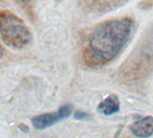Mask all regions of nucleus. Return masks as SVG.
<instances>
[{"label": "nucleus", "mask_w": 153, "mask_h": 138, "mask_svg": "<svg viewBox=\"0 0 153 138\" xmlns=\"http://www.w3.org/2000/svg\"><path fill=\"white\" fill-rule=\"evenodd\" d=\"M135 26L136 21L131 16L111 18L95 25L84 41V62L98 67L114 61L128 45Z\"/></svg>", "instance_id": "nucleus-1"}, {"label": "nucleus", "mask_w": 153, "mask_h": 138, "mask_svg": "<svg viewBox=\"0 0 153 138\" xmlns=\"http://www.w3.org/2000/svg\"><path fill=\"white\" fill-rule=\"evenodd\" d=\"M0 39L14 49L27 47L33 35L25 21L8 9H0Z\"/></svg>", "instance_id": "nucleus-2"}, {"label": "nucleus", "mask_w": 153, "mask_h": 138, "mask_svg": "<svg viewBox=\"0 0 153 138\" xmlns=\"http://www.w3.org/2000/svg\"><path fill=\"white\" fill-rule=\"evenodd\" d=\"M129 63L133 67L138 64L140 68L153 66V25L144 34L143 40L134 51V55L131 56Z\"/></svg>", "instance_id": "nucleus-3"}, {"label": "nucleus", "mask_w": 153, "mask_h": 138, "mask_svg": "<svg viewBox=\"0 0 153 138\" xmlns=\"http://www.w3.org/2000/svg\"><path fill=\"white\" fill-rule=\"evenodd\" d=\"M73 112V107L69 104L61 106L58 110L49 113H43L35 116L32 118V124L33 127L37 130L46 129L56 123L66 119L71 116Z\"/></svg>", "instance_id": "nucleus-4"}, {"label": "nucleus", "mask_w": 153, "mask_h": 138, "mask_svg": "<svg viewBox=\"0 0 153 138\" xmlns=\"http://www.w3.org/2000/svg\"><path fill=\"white\" fill-rule=\"evenodd\" d=\"M130 0H79L82 10L92 15H104L118 9Z\"/></svg>", "instance_id": "nucleus-5"}, {"label": "nucleus", "mask_w": 153, "mask_h": 138, "mask_svg": "<svg viewBox=\"0 0 153 138\" xmlns=\"http://www.w3.org/2000/svg\"><path fill=\"white\" fill-rule=\"evenodd\" d=\"M131 134L137 138H148L153 134V116H147L135 120L130 126Z\"/></svg>", "instance_id": "nucleus-6"}, {"label": "nucleus", "mask_w": 153, "mask_h": 138, "mask_svg": "<svg viewBox=\"0 0 153 138\" xmlns=\"http://www.w3.org/2000/svg\"><path fill=\"white\" fill-rule=\"evenodd\" d=\"M120 110V101L115 95H110L102 100L97 106V111L105 116H111Z\"/></svg>", "instance_id": "nucleus-7"}, {"label": "nucleus", "mask_w": 153, "mask_h": 138, "mask_svg": "<svg viewBox=\"0 0 153 138\" xmlns=\"http://www.w3.org/2000/svg\"><path fill=\"white\" fill-rule=\"evenodd\" d=\"M14 1L22 7H27L33 4L34 0H14Z\"/></svg>", "instance_id": "nucleus-8"}, {"label": "nucleus", "mask_w": 153, "mask_h": 138, "mask_svg": "<svg viewBox=\"0 0 153 138\" xmlns=\"http://www.w3.org/2000/svg\"><path fill=\"white\" fill-rule=\"evenodd\" d=\"M141 7L143 8H148V7H153V0H144V1L141 3Z\"/></svg>", "instance_id": "nucleus-9"}, {"label": "nucleus", "mask_w": 153, "mask_h": 138, "mask_svg": "<svg viewBox=\"0 0 153 138\" xmlns=\"http://www.w3.org/2000/svg\"><path fill=\"white\" fill-rule=\"evenodd\" d=\"M87 116H88V115H87L86 113H84V112H79V111L76 112L75 115H74V117H75L76 119H83V118H85V117H87Z\"/></svg>", "instance_id": "nucleus-10"}, {"label": "nucleus", "mask_w": 153, "mask_h": 138, "mask_svg": "<svg viewBox=\"0 0 153 138\" xmlns=\"http://www.w3.org/2000/svg\"><path fill=\"white\" fill-rule=\"evenodd\" d=\"M3 55H4V49H3L2 45L0 44V59L3 57Z\"/></svg>", "instance_id": "nucleus-11"}]
</instances>
